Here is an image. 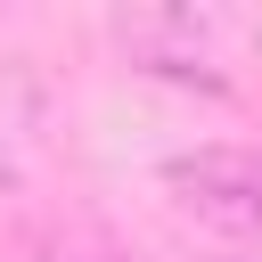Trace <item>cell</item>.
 I'll return each mask as SVG.
<instances>
[{"label": "cell", "instance_id": "cell-1", "mask_svg": "<svg viewBox=\"0 0 262 262\" xmlns=\"http://www.w3.org/2000/svg\"><path fill=\"white\" fill-rule=\"evenodd\" d=\"M164 188L180 213H196L205 229L237 237V246H262V147H237V139H205V147H180L164 164Z\"/></svg>", "mask_w": 262, "mask_h": 262}, {"label": "cell", "instance_id": "cell-2", "mask_svg": "<svg viewBox=\"0 0 262 262\" xmlns=\"http://www.w3.org/2000/svg\"><path fill=\"white\" fill-rule=\"evenodd\" d=\"M115 33H123V49H131L147 74H172V82H221V25L196 16V8H147V16H123Z\"/></svg>", "mask_w": 262, "mask_h": 262}, {"label": "cell", "instance_id": "cell-3", "mask_svg": "<svg viewBox=\"0 0 262 262\" xmlns=\"http://www.w3.org/2000/svg\"><path fill=\"white\" fill-rule=\"evenodd\" d=\"M66 262H115V254H66Z\"/></svg>", "mask_w": 262, "mask_h": 262}]
</instances>
